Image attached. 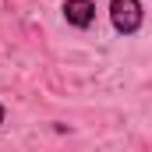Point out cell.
<instances>
[{
  "mask_svg": "<svg viewBox=\"0 0 152 152\" xmlns=\"http://www.w3.org/2000/svg\"><path fill=\"white\" fill-rule=\"evenodd\" d=\"M110 25L117 36H138L145 25L142 0H110Z\"/></svg>",
  "mask_w": 152,
  "mask_h": 152,
  "instance_id": "6da1fadb",
  "label": "cell"
},
{
  "mask_svg": "<svg viewBox=\"0 0 152 152\" xmlns=\"http://www.w3.org/2000/svg\"><path fill=\"white\" fill-rule=\"evenodd\" d=\"M60 14H64V21H67L71 28L88 32V28L96 25V0H64Z\"/></svg>",
  "mask_w": 152,
  "mask_h": 152,
  "instance_id": "7a4b0ae2",
  "label": "cell"
},
{
  "mask_svg": "<svg viewBox=\"0 0 152 152\" xmlns=\"http://www.w3.org/2000/svg\"><path fill=\"white\" fill-rule=\"evenodd\" d=\"M4 120H7V106L0 103V124H4Z\"/></svg>",
  "mask_w": 152,
  "mask_h": 152,
  "instance_id": "3957f363",
  "label": "cell"
}]
</instances>
